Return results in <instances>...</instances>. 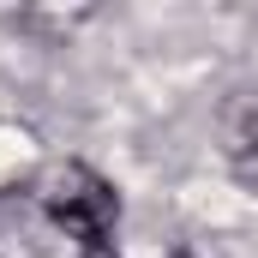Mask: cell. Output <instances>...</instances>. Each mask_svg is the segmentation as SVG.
<instances>
[{
	"label": "cell",
	"instance_id": "1",
	"mask_svg": "<svg viewBox=\"0 0 258 258\" xmlns=\"http://www.w3.org/2000/svg\"><path fill=\"white\" fill-rule=\"evenodd\" d=\"M48 216L60 222L66 234H78L84 252H90V246H108V228H114V216H120V198H114V186H108L102 174L66 168L60 180H54V192H48Z\"/></svg>",
	"mask_w": 258,
	"mask_h": 258
},
{
	"label": "cell",
	"instance_id": "2",
	"mask_svg": "<svg viewBox=\"0 0 258 258\" xmlns=\"http://www.w3.org/2000/svg\"><path fill=\"white\" fill-rule=\"evenodd\" d=\"M84 258H114V246H90V252H84Z\"/></svg>",
	"mask_w": 258,
	"mask_h": 258
}]
</instances>
